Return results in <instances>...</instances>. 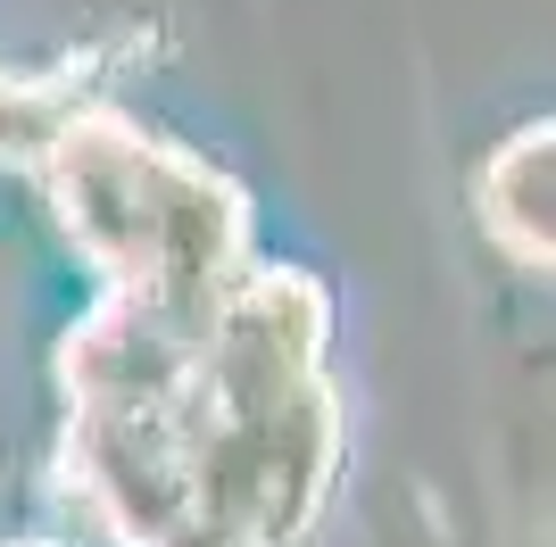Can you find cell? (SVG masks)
Segmentation results:
<instances>
[{
	"label": "cell",
	"mask_w": 556,
	"mask_h": 547,
	"mask_svg": "<svg viewBox=\"0 0 556 547\" xmlns=\"http://www.w3.org/2000/svg\"><path fill=\"white\" fill-rule=\"evenodd\" d=\"M59 200L84 250L125 282V298L208 316L232 291L241 257V207L208 166L159 150L150 133H125L109 116H75L67 141L50 150Z\"/></svg>",
	"instance_id": "obj_1"
},
{
	"label": "cell",
	"mask_w": 556,
	"mask_h": 547,
	"mask_svg": "<svg viewBox=\"0 0 556 547\" xmlns=\"http://www.w3.org/2000/svg\"><path fill=\"white\" fill-rule=\"evenodd\" d=\"M548 125H532V133H515L498 158L482 166V225L507 241L515 257H532V266H548Z\"/></svg>",
	"instance_id": "obj_2"
},
{
	"label": "cell",
	"mask_w": 556,
	"mask_h": 547,
	"mask_svg": "<svg viewBox=\"0 0 556 547\" xmlns=\"http://www.w3.org/2000/svg\"><path fill=\"white\" fill-rule=\"evenodd\" d=\"M75 125V91L67 84H25L0 75V158H50Z\"/></svg>",
	"instance_id": "obj_3"
}]
</instances>
